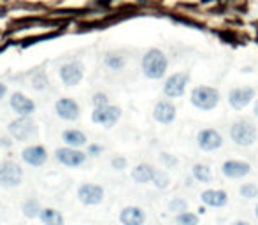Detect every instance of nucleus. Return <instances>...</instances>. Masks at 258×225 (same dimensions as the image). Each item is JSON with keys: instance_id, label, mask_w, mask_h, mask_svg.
Segmentation results:
<instances>
[{"instance_id": "nucleus-1", "label": "nucleus", "mask_w": 258, "mask_h": 225, "mask_svg": "<svg viewBox=\"0 0 258 225\" xmlns=\"http://www.w3.org/2000/svg\"><path fill=\"white\" fill-rule=\"evenodd\" d=\"M141 71L151 81H160L169 71V58L158 48H150L141 60Z\"/></svg>"}, {"instance_id": "nucleus-2", "label": "nucleus", "mask_w": 258, "mask_h": 225, "mask_svg": "<svg viewBox=\"0 0 258 225\" xmlns=\"http://www.w3.org/2000/svg\"><path fill=\"white\" fill-rule=\"evenodd\" d=\"M221 93L209 85H199L190 90V104L199 111H214L220 106Z\"/></svg>"}, {"instance_id": "nucleus-3", "label": "nucleus", "mask_w": 258, "mask_h": 225, "mask_svg": "<svg viewBox=\"0 0 258 225\" xmlns=\"http://www.w3.org/2000/svg\"><path fill=\"white\" fill-rule=\"evenodd\" d=\"M228 136H230V141L235 146L249 148L258 141V130L249 120H237V122L232 123Z\"/></svg>"}, {"instance_id": "nucleus-4", "label": "nucleus", "mask_w": 258, "mask_h": 225, "mask_svg": "<svg viewBox=\"0 0 258 225\" xmlns=\"http://www.w3.org/2000/svg\"><path fill=\"white\" fill-rule=\"evenodd\" d=\"M188 85H190V72L177 71L165 78L162 92L167 99H181L186 93Z\"/></svg>"}, {"instance_id": "nucleus-5", "label": "nucleus", "mask_w": 258, "mask_h": 225, "mask_svg": "<svg viewBox=\"0 0 258 225\" xmlns=\"http://www.w3.org/2000/svg\"><path fill=\"white\" fill-rule=\"evenodd\" d=\"M256 97V90L253 86L242 85V86H235L228 92V106L234 111H244L249 104L255 102Z\"/></svg>"}, {"instance_id": "nucleus-6", "label": "nucleus", "mask_w": 258, "mask_h": 225, "mask_svg": "<svg viewBox=\"0 0 258 225\" xmlns=\"http://www.w3.org/2000/svg\"><path fill=\"white\" fill-rule=\"evenodd\" d=\"M23 181V169L13 160H4L0 164V187L16 188Z\"/></svg>"}, {"instance_id": "nucleus-7", "label": "nucleus", "mask_w": 258, "mask_h": 225, "mask_svg": "<svg viewBox=\"0 0 258 225\" xmlns=\"http://www.w3.org/2000/svg\"><path fill=\"white\" fill-rule=\"evenodd\" d=\"M123 111L119 106H114V104H109V106L104 107H95L92 112V122L97 123V125L104 127V129H111L116 123L119 122Z\"/></svg>"}, {"instance_id": "nucleus-8", "label": "nucleus", "mask_w": 258, "mask_h": 225, "mask_svg": "<svg viewBox=\"0 0 258 225\" xmlns=\"http://www.w3.org/2000/svg\"><path fill=\"white\" fill-rule=\"evenodd\" d=\"M54 158H56L58 164L65 165V167H81L88 158V153H85L79 148L61 146L54 151Z\"/></svg>"}, {"instance_id": "nucleus-9", "label": "nucleus", "mask_w": 258, "mask_h": 225, "mask_svg": "<svg viewBox=\"0 0 258 225\" xmlns=\"http://www.w3.org/2000/svg\"><path fill=\"white\" fill-rule=\"evenodd\" d=\"M197 146L201 151L211 153L223 146V136L218 129H202L197 134Z\"/></svg>"}, {"instance_id": "nucleus-10", "label": "nucleus", "mask_w": 258, "mask_h": 225, "mask_svg": "<svg viewBox=\"0 0 258 225\" xmlns=\"http://www.w3.org/2000/svg\"><path fill=\"white\" fill-rule=\"evenodd\" d=\"M9 134L16 141H28L35 134V123L30 116H18L9 123Z\"/></svg>"}, {"instance_id": "nucleus-11", "label": "nucleus", "mask_w": 258, "mask_h": 225, "mask_svg": "<svg viewBox=\"0 0 258 225\" xmlns=\"http://www.w3.org/2000/svg\"><path fill=\"white\" fill-rule=\"evenodd\" d=\"M249 173H251V164L246 160L228 158L221 164V174L228 180H242V178L249 176Z\"/></svg>"}, {"instance_id": "nucleus-12", "label": "nucleus", "mask_w": 258, "mask_h": 225, "mask_svg": "<svg viewBox=\"0 0 258 225\" xmlns=\"http://www.w3.org/2000/svg\"><path fill=\"white\" fill-rule=\"evenodd\" d=\"M83 78H85V67H83L81 62L72 60L60 67V79L63 85L76 86L83 81Z\"/></svg>"}, {"instance_id": "nucleus-13", "label": "nucleus", "mask_w": 258, "mask_h": 225, "mask_svg": "<svg viewBox=\"0 0 258 225\" xmlns=\"http://www.w3.org/2000/svg\"><path fill=\"white\" fill-rule=\"evenodd\" d=\"M105 192L100 185L97 183H83L78 188V199L85 206H99L104 201Z\"/></svg>"}, {"instance_id": "nucleus-14", "label": "nucleus", "mask_w": 258, "mask_h": 225, "mask_svg": "<svg viewBox=\"0 0 258 225\" xmlns=\"http://www.w3.org/2000/svg\"><path fill=\"white\" fill-rule=\"evenodd\" d=\"M153 118L160 125H170V123H174L177 118V107L174 106V102L169 99L158 100L153 107Z\"/></svg>"}, {"instance_id": "nucleus-15", "label": "nucleus", "mask_w": 258, "mask_h": 225, "mask_svg": "<svg viewBox=\"0 0 258 225\" xmlns=\"http://www.w3.org/2000/svg\"><path fill=\"white\" fill-rule=\"evenodd\" d=\"M54 112H56L58 118L65 120V122H76L81 115V107L74 99L61 97L54 102Z\"/></svg>"}, {"instance_id": "nucleus-16", "label": "nucleus", "mask_w": 258, "mask_h": 225, "mask_svg": "<svg viewBox=\"0 0 258 225\" xmlns=\"http://www.w3.org/2000/svg\"><path fill=\"white\" fill-rule=\"evenodd\" d=\"M21 158L30 167H41V165H44L48 162L49 153L42 144H30V146H27L21 151Z\"/></svg>"}, {"instance_id": "nucleus-17", "label": "nucleus", "mask_w": 258, "mask_h": 225, "mask_svg": "<svg viewBox=\"0 0 258 225\" xmlns=\"http://www.w3.org/2000/svg\"><path fill=\"white\" fill-rule=\"evenodd\" d=\"M201 202L206 208L221 209L228 204V194L223 188H206L201 194Z\"/></svg>"}, {"instance_id": "nucleus-18", "label": "nucleus", "mask_w": 258, "mask_h": 225, "mask_svg": "<svg viewBox=\"0 0 258 225\" xmlns=\"http://www.w3.org/2000/svg\"><path fill=\"white\" fill-rule=\"evenodd\" d=\"M9 104H11V109L16 112L18 116H30L35 111V102L21 92L11 93Z\"/></svg>"}, {"instance_id": "nucleus-19", "label": "nucleus", "mask_w": 258, "mask_h": 225, "mask_svg": "<svg viewBox=\"0 0 258 225\" xmlns=\"http://www.w3.org/2000/svg\"><path fill=\"white\" fill-rule=\"evenodd\" d=\"M119 223L121 225H144L148 220L146 211L139 206H125L119 211Z\"/></svg>"}, {"instance_id": "nucleus-20", "label": "nucleus", "mask_w": 258, "mask_h": 225, "mask_svg": "<svg viewBox=\"0 0 258 225\" xmlns=\"http://www.w3.org/2000/svg\"><path fill=\"white\" fill-rule=\"evenodd\" d=\"M61 141L65 143V146L79 148V150L88 144V137H86V134L81 132V130H78V129L63 130V132H61Z\"/></svg>"}, {"instance_id": "nucleus-21", "label": "nucleus", "mask_w": 258, "mask_h": 225, "mask_svg": "<svg viewBox=\"0 0 258 225\" xmlns=\"http://www.w3.org/2000/svg\"><path fill=\"white\" fill-rule=\"evenodd\" d=\"M156 169L148 162H143V164H137L136 167L132 169V180L139 185H148L153 181Z\"/></svg>"}, {"instance_id": "nucleus-22", "label": "nucleus", "mask_w": 258, "mask_h": 225, "mask_svg": "<svg viewBox=\"0 0 258 225\" xmlns=\"http://www.w3.org/2000/svg\"><path fill=\"white\" fill-rule=\"evenodd\" d=\"M191 176H194V180L197 181V183L207 185L213 181V169L207 164L197 162V164H194V167H191Z\"/></svg>"}, {"instance_id": "nucleus-23", "label": "nucleus", "mask_w": 258, "mask_h": 225, "mask_svg": "<svg viewBox=\"0 0 258 225\" xmlns=\"http://www.w3.org/2000/svg\"><path fill=\"white\" fill-rule=\"evenodd\" d=\"M39 218H41V222L44 225H65L63 215L54 208H42Z\"/></svg>"}, {"instance_id": "nucleus-24", "label": "nucleus", "mask_w": 258, "mask_h": 225, "mask_svg": "<svg viewBox=\"0 0 258 225\" xmlns=\"http://www.w3.org/2000/svg\"><path fill=\"white\" fill-rule=\"evenodd\" d=\"M21 211H23V215L27 216V218H37V216H41L42 206L37 199L30 197L21 204Z\"/></svg>"}, {"instance_id": "nucleus-25", "label": "nucleus", "mask_w": 258, "mask_h": 225, "mask_svg": "<svg viewBox=\"0 0 258 225\" xmlns=\"http://www.w3.org/2000/svg\"><path fill=\"white\" fill-rule=\"evenodd\" d=\"M151 185H153L155 188H158V190H167V188L170 187L169 173H165V171H162V169H156L155 178H153V181H151Z\"/></svg>"}, {"instance_id": "nucleus-26", "label": "nucleus", "mask_w": 258, "mask_h": 225, "mask_svg": "<svg viewBox=\"0 0 258 225\" xmlns=\"http://www.w3.org/2000/svg\"><path fill=\"white\" fill-rule=\"evenodd\" d=\"M104 64L107 65L111 71H121L126 65V62H125V58L121 55H118V53H109V55L104 58Z\"/></svg>"}, {"instance_id": "nucleus-27", "label": "nucleus", "mask_w": 258, "mask_h": 225, "mask_svg": "<svg viewBox=\"0 0 258 225\" xmlns=\"http://www.w3.org/2000/svg\"><path fill=\"white\" fill-rule=\"evenodd\" d=\"M176 225H201V216L194 211H184L176 215Z\"/></svg>"}, {"instance_id": "nucleus-28", "label": "nucleus", "mask_w": 258, "mask_h": 225, "mask_svg": "<svg viewBox=\"0 0 258 225\" xmlns=\"http://www.w3.org/2000/svg\"><path fill=\"white\" fill-rule=\"evenodd\" d=\"M239 195L246 201H253L258 197V185L256 183H242L239 187Z\"/></svg>"}, {"instance_id": "nucleus-29", "label": "nucleus", "mask_w": 258, "mask_h": 225, "mask_svg": "<svg viewBox=\"0 0 258 225\" xmlns=\"http://www.w3.org/2000/svg\"><path fill=\"white\" fill-rule=\"evenodd\" d=\"M169 211L174 213V215H179V213L188 211V201L183 197H174L172 201L169 202Z\"/></svg>"}, {"instance_id": "nucleus-30", "label": "nucleus", "mask_w": 258, "mask_h": 225, "mask_svg": "<svg viewBox=\"0 0 258 225\" xmlns=\"http://www.w3.org/2000/svg\"><path fill=\"white\" fill-rule=\"evenodd\" d=\"M160 162L165 165V169H176L177 165H179V160H177L176 155L167 153V151H162V153H160Z\"/></svg>"}, {"instance_id": "nucleus-31", "label": "nucleus", "mask_w": 258, "mask_h": 225, "mask_svg": "<svg viewBox=\"0 0 258 225\" xmlns=\"http://www.w3.org/2000/svg\"><path fill=\"white\" fill-rule=\"evenodd\" d=\"M92 104L93 107H104V106H109V95L104 92H97L95 95L92 97Z\"/></svg>"}, {"instance_id": "nucleus-32", "label": "nucleus", "mask_w": 258, "mask_h": 225, "mask_svg": "<svg viewBox=\"0 0 258 225\" xmlns=\"http://www.w3.org/2000/svg\"><path fill=\"white\" fill-rule=\"evenodd\" d=\"M126 165H128V160H126L123 155H114V157L111 158V167L114 171H123V169H126Z\"/></svg>"}, {"instance_id": "nucleus-33", "label": "nucleus", "mask_w": 258, "mask_h": 225, "mask_svg": "<svg viewBox=\"0 0 258 225\" xmlns=\"http://www.w3.org/2000/svg\"><path fill=\"white\" fill-rule=\"evenodd\" d=\"M46 85H48V79H46V76L42 74V72L34 78V88L35 90H44Z\"/></svg>"}, {"instance_id": "nucleus-34", "label": "nucleus", "mask_w": 258, "mask_h": 225, "mask_svg": "<svg viewBox=\"0 0 258 225\" xmlns=\"http://www.w3.org/2000/svg\"><path fill=\"white\" fill-rule=\"evenodd\" d=\"M104 148L100 146V144H88V151L86 153L90 155V157H99V155H102Z\"/></svg>"}, {"instance_id": "nucleus-35", "label": "nucleus", "mask_w": 258, "mask_h": 225, "mask_svg": "<svg viewBox=\"0 0 258 225\" xmlns=\"http://www.w3.org/2000/svg\"><path fill=\"white\" fill-rule=\"evenodd\" d=\"M6 93H7V86L4 85L2 81H0V100H2L4 97H6Z\"/></svg>"}, {"instance_id": "nucleus-36", "label": "nucleus", "mask_w": 258, "mask_h": 225, "mask_svg": "<svg viewBox=\"0 0 258 225\" xmlns=\"http://www.w3.org/2000/svg\"><path fill=\"white\" fill-rule=\"evenodd\" d=\"M230 225H251L248 222V220H235V222H232Z\"/></svg>"}, {"instance_id": "nucleus-37", "label": "nucleus", "mask_w": 258, "mask_h": 225, "mask_svg": "<svg viewBox=\"0 0 258 225\" xmlns=\"http://www.w3.org/2000/svg\"><path fill=\"white\" fill-rule=\"evenodd\" d=\"M253 115L258 118V99L255 100V104H253Z\"/></svg>"}, {"instance_id": "nucleus-38", "label": "nucleus", "mask_w": 258, "mask_h": 225, "mask_svg": "<svg viewBox=\"0 0 258 225\" xmlns=\"http://www.w3.org/2000/svg\"><path fill=\"white\" fill-rule=\"evenodd\" d=\"M255 216H256V220H258V204L255 206Z\"/></svg>"}]
</instances>
